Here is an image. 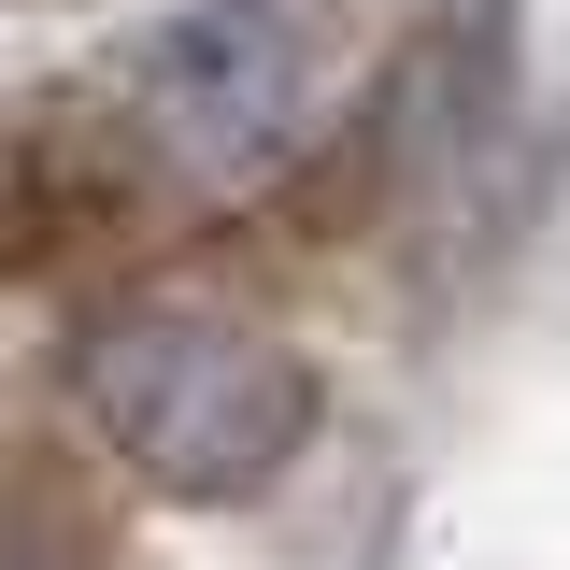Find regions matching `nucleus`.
Wrapping results in <instances>:
<instances>
[{
	"instance_id": "nucleus-3",
	"label": "nucleus",
	"mask_w": 570,
	"mask_h": 570,
	"mask_svg": "<svg viewBox=\"0 0 570 570\" xmlns=\"http://www.w3.org/2000/svg\"><path fill=\"white\" fill-rule=\"evenodd\" d=\"M0 570H14V557H0Z\"/></svg>"
},
{
	"instance_id": "nucleus-1",
	"label": "nucleus",
	"mask_w": 570,
	"mask_h": 570,
	"mask_svg": "<svg viewBox=\"0 0 570 570\" xmlns=\"http://www.w3.org/2000/svg\"><path fill=\"white\" fill-rule=\"evenodd\" d=\"M71 400L157 499H257L314 442V371L257 314H115L71 343Z\"/></svg>"
},
{
	"instance_id": "nucleus-2",
	"label": "nucleus",
	"mask_w": 570,
	"mask_h": 570,
	"mask_svg": "<svg viewBox=\"0 0 570 570\" xmlns=\"http://www.w3.org/2000/svg\"><path fill=\"white\" fill-rule=\"evenodd\" d=\"M314 100H328V43L285 0H186L129 58V142L186 200L272 186L285 157H299V129H314Z\"/></svg>"
}]
</instances>
